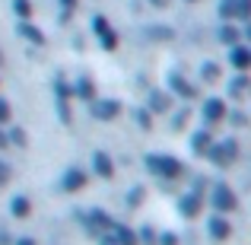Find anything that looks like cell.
I'll return each instance as SVG.
<instances>
[{"label": "cell", "mask_w": 251, "mask_h": 245, "mask_svg": "<svg viewBox=\"0 0 251 245\" xmlns=\"http://www.w3.org/2000/svg\"><path fill=\"white\" fill-rule=\"evenodd\" d=\"M147 169L153 172V175H159V178H178L181 175V163L175 160V156H166V153H153V156H147Z\"/></svg>", "instance_id": "cell-1"}, {"label": "cell", "mask_w": 251, "mask_h": 245, "mask_svg": "<svg viewBox=\"0 0 251 245\" xmlns=\"http://www.w3.org/2000/svg\"><path fill=\"white\" fill-rule=\"evenodd\" d=\"M207 156L213 160V165L223 169V165H229L235 156H239V143H235V140H213L210 150H207Z\"/></svg>", "instance_id": "cell-2"}, {"label": "cell", "mask_w": 251, "mask_h": 245, "mask_svg": "<svg viewBox=\"0 0 251 245\" xmlns=\"http://www.w3.org/2000/svg\"><path fill=\"white\" fill-rule=\"evenodd\" d=\"M210 204H213L216 214H232V210L239 207V197H235L232 188H226V185H216L213 194H210Z\"/></svg>", "instance_id": "cell-3"}, {"label": "cell", "mask_w": 251, "mask_h": 245, "mask_svg": "<svg viewBox=\"0 0 251 245\" xmlns=\"http://www.w3.org/2000/svg\"><path fill=\"white\" fill-rule=\"evenodd\" d=\"M92 32H96V38L102 42L105 51H115L118 48V32L108 26V19H105L102 13H96V16H92Z\"/></svg>", "instance_id": "cell-4"}, {"label": "cell", "mask_w": 251, "mask_h": 245, "mask_svg": "<svg viewBox=\"0 0 251 245\" xmlns=\"http://www.w3.org/2000/svg\"><path fill=\"white\" fill-rule=\"evenodd\" d=\"M220 16L223 19H251V0H220Z\"/></svg>", "instance_id": "cell-5"}, {"label": "cell", "mask_w": 251, "mask_h": 245, "mask_svg": "<svg viewBox=\"0 0 251 245\" xmlns=\"http://www.w3.org/2000/svg\"><path fill=\"white\" fill-rule=\"evenodd\" d=\"M118 115H121V102H115V99H92V118L111 121Z\"/></svg>", "instance_id": "cell-6"}, {"label": "cell", "mask_w": 251, "mask_h": 245, "mask_svg": "<svg viewBox=\"0 0 251 245\" xmlns=\"http://www.w3.org/2000/svg\"><path fill=\"white\" fill-rule=\"evenodd\" d=\"M207 233H210V239H213V242H226L229 236H232V223L226 220V214H216V217H210Z\"/></svg>", "instance_id": "cell-7"}, {"label": "cell", "mask_w": 251, "mask_h": 245, "mask_svg": "<svg viewBox=\"0 0 251 245\" xmlns=\"http://www.w3.org/2000/svg\"><path fill=\"white\" fill-rule=\"evenodd\" d=\"M226 118H229V109L223 99H207L203 102V121L207 124H223Z\"/></svg>", "instance_id": "cell-8"}, {"label": "cell", "mask_w": 251, "mask_h": 245, "mask_svg": "<svg viewBox=\"0 0 251 245\" xmlns=\"http://www.w3.org/2000/svg\"><path fill=\"white\" fill-rule=\"evenodd\" d=\"M203 210V197L197 194V191H191V194H184L181 201H178V214L184 217V220H194V217H201Z\"/></svg>", "instance_id": "cell-9"}, {"label": "cell", "mask_w": 251, "mask_h": 245, "mask_svg": "<svg viewBox=\"0 0 251 245\" xmlns=\"http://www.w3.org/2000/svg\"><path fill=\"white\" fill-rule=\"evenodd\" d=\"M92 169H96L99 178H111V175H115V163H111V156L102 153V150L92 153Z\"/></svg>", "instance_id": "cell-10"}, {"label": "cell", "mask_w": 251, "mask_h": 245, "mask_svg": "<svg viewBox=\"0 0 251 245\" xmlns=\"http://www.w3.org/2000/svg\"><path fill=\"white\" fill-rule=\"evenodd\" d=\"M86 188V172L76 169V165H70L67 172H64V191H83Z\"/></svg>", "instance_id": "cell-11"}, {"label": "cell", "mask_w": 251, "mask_h": 245, "mask_svg": "<svg viewBox=\"0 0 251 245\" xmlns=\"http://www.w3.org/2000/svg\"><path fill=\"white\" fill-rule=\"evenodd\" d=\"M111 229H115V242H118V245H140V239H137V233H134L130 226H124V223H115Z\"/></svg>", "instance_id": "cell-12"}, {"label": "cell", "mask_w": 251, "mask_h": 245, "mask_svg": "<svg viewBox=\"0 0 251 245\" xmlns=\"http://www.w3.org/2000/svg\"><path fill=\"white\" fill-rule=\"evenodd\" d=\"M169 92H178V96H184V99H194V96H197V89H194L188 80H184L181 74H172V89H169Z\"/></svg>", "instance_id": "cell-13"}, {"label": "cell", "mask_w": 251, "mask_h": 245, "mask_svg": "<svg viewBox=\"0 0 251 245\" xmlns=\"http://www.w3.org/2000/svg\"><path fill=\"white\" fill-rule=\"evenodd\" d=\"M229 61H232L235 70H248V67H251V48H242V45H235Z\"/></svg>", "instance_id": "cell-14"}, {"label": "cell", "mask_w": 251, "mask_h": 245, "mask_svg": "<svg viewBox=\"0 0 251 245\" xmlns=\"http://www.w3.org/2000/svg\"><path fill=\"white\" fill-rule=\"evenodd\" d=\"M10 214L16 217V220H25V217L32 214V201H29V197H23V194L13 197V201H10Z\"/></svg>", "instance_id": "cell-15"}, {"label": "cell", "mask_w": 251, "mask_h": 245, "mask_svg": "<svg viewBox=\"0 0 251 245\" xmlns=\"http://www.w3.org/2000/svg\"><path fill=\"white\" fill-rule=\"evenodd\" d=\"M89 226H92V229H99V233H105V229L115 226V220H111L105 210H89Z\"/></svg>", "instance_id": "cell-16"}, {"label": "cell", "mask_w": 251, "mask_h": 245, "mask_svg": "<svg viewBox=\"0 0 251 245\" xmlns=\"http://www.w3.org/2000/svg\"><path fill=\"white\" fill-rule=\"evenodd\" d=\"M210 143H213V137H210V131H197V134L191 137V150H194V153H201V156H207Z\"/></svg>", "instance_id": "cell-17"}, {"label": "cell", "mask_w": 251, "mask_h": 245, "mask_svg": "<svg viewBox=\"0 0 251 245\" xmlns=\"http://www.w3.org/2000/svg\"><path fill=\"white\" fill-rule=\"evenodd\" d=\"M229 92H232L235 99L248 96V92H251V80H248L245 74H239V77H235V80H232V86H229Z\"/></svg>", "instance_id": "cell-18"}, {"label": "cell", "mask_w": 251, "mask_h": 245, "mask_svg": "<svg viewBox=\"0 0 251 245\" xmlns=\"http://www.w3.org/2000/svg\"><path fill=\"white\" fill-rule=\"evenodd\" d=\"M19 35H25L32 45H45V35H42V29H35V26H29V23H19Z\"/></svg>", "instance_id": "cell-19"}, {"label": "cell", "mask_w": 251, "mask_h": 245, "mask_svg": "<svg viewBox=\"0 0 251 245\" xmlns=\"http://www.w3.org/2000/svg\"><path fill=\"white\" fill-rule=\"evenodd\" d=\"M220 77H223L220 64L207 61V64H203V67H201V80H203V83H216V80H220Z\"/></svg>", "instance_id": "cell-20"}, {"label": "cell", "mask_w": 251, "mask_h": 245, "mask_svg": "<svg viewBox=\"0 0 251 245\" xmlns=\"http://www.w3.org/2000/svg\"><path fill=\"white\" fill-rule=\"evenodd\" d=\"M239 38H242V32L235 29V26H223V29H220V42H226V45H235Z\"/></svg>", "instance_id": "cell-21"}, {"label": "cell", "mask_w": 251, "mask_h": 245, "mask_svg": "<svg viewBox=\"0 0 251 245\" xmlns=\"http://www.w3.org/2000/svg\"><path fill=\"white\" fill-rule=\"evenodd\" d=\"M76 92H80L83 99H89V102L96 99V89H92V80H89V77H83V80L76 83Z\"/></svg>", "instance_id": "cell-22"}, {"label": "cell", "mask_w": 251, "mask_h": 245, "mask_svg": "<svg viewBox=\"0 0 251 245\" xmlns=\"http://www.w3.org/2000/svg\"><path fill=\"white\" fill-rule=\"evenodd\" d=\"M13 10H16L19 19H29L32 16V3H29V0H13Z\"/></svg>", "instance_id": "cell-23"}, {"label": "cell", "mask_w": 251, "mask_h": 245, "mask_svg": "<svg viewBox=\"0 0 251 245\" xmlns=\"http://www.w3.org/2000/svg\"><path fill=\"white\" fill-rule=\"evenodd\" d=\"M150 105H153V111H166V109H169L166 92H153V96H150Z\"/></svg>", "instance_id": "cell-24"}, {"label": "cell", "mask_w": 251, "mask_h": 245, "mask_svg": "<svg viewBox=\"0 0 251 245\" xmlns=\"http://www.w3.org/2000/svg\"><path fill=\"white\" fill-rule=\"evenodd\" d=\"M137 239H140V245H156L159 236H156V229H140V233H137Z\"/></svg>", "instance_id": "cell-25"}, {"label": "cell", "mask_w": 251, "mask_h": 245, "mask_svg": "<svg viewBox=\"0 0 251 245\" xmlns=\"http://www.w3.org/2000/svg\"><path fill=\"white\" fill-rule=\"evenodd\" d=\"M6 140H13V143H19V147H25V143H29V140H25V131H23V128H16V131H10V137H6Z\"/></svg>", "instance_id": "cell-26"}, {"label": "cell", "mask_w": 251, "mask_h": 245, "mask_svg": "<svg viewBox=\"0 0 251 245\" xmlns=\"http://www.w3.org/2000/svg\"><path fill=\"white\" fill-rule=\"evenodd\" d=\"M140 201H143V188H134V191H130V197H127V204H130V207H137Z\"/></svg>", "instance_id": "cell-27"}, {"label": "cell", "mask_w": 251, "mask_h": 245, "mask_svg": "<svg viewBox=\"0 0 251 245\" xmlns=\"http://www.w3.org/2000/svg\"><path fill=\"white\" fill-rule=\"evenodd\" d=\"M156 245H178V236H175V233H162Z\"/></svg>", "instance_id": "cell-28"}, {"label": "cell", "mask_w": 251, "mask_h": 245, "mask_svg": "<svg viewBox=\"0 0 251 245\" xmlns=\"http://www.w3.org/2000/svg\"><path fill=\"white\" fill-rule=\"evenodd\" d=\"M3 121H10V102L0 99V124H3Z\"/></svg>", "instance_id": "cell-29"}, {"label": "cell", "mask_w": 251, "mask_h": 245, "mask_svg": "<svg viewBox=\"0 0 251 245\" xmlns=\"http://www.w3.org/2000/svg\"><path fill=\"white\" fill-rule=\"evenodd\" d=\"M6 182H10V165H6L3 160H0V188H3Z\"/></svg>", "instance_id": "cell-30"}, {"label": "cell", "mask_w": 251, "mask_h": 245, "mask_svg": "<svg viewBox=\"0 0 251 245\" xmlns=\"http://www.w3.org/2000/svg\"><path fill=\"white\" fill-rule=\"evenodd\" d=\"M13 245H35V239H32V236H23V239H13Z\"/></svg>", "instance_id": "cell-31"}, {"label": "cell", "mask_w": 251, "mask_h": 245, "mask_svg": "<svg viewBox=\"0 0 251 245\" xmlns=\"http://www.w3.org/2000/svg\"><path fill=\"white\" fill-rule=\"evenodd\" d=\"M140 124H143V128H150V124H153V118H150V111H140Z\"/></svg>", "instance_id": "cell-32"}, {"label": "cell", "mask_w": 251, "mask_h": 245, "mask_svg": "<svg viewBox=\"0 0 251 245\" xmlns=\"http://www.w3.org/2000/svg\"><path fill=\"white\" fill-rule=\"evenodd\" d=\"M76 3H80V0H61V6H64V10H74Z\"/></svg>", "instance_id": "cell-33"}, {"label": "cell", "mask_w": 251, "mask_h": 245, "mask_svg": "<svg viewBox=\"0 0 251 245\" xmlns=\"http://www.w3.org/2000/svg\"><path fill=\"white\" fill-rule=\"evenodd\" d=\"M6 143H10V140H6V134H3V131H0V150H3Z\"/></svg>", "instance_id": "cell-34"}, {"label": "cell", "mask_w": 251, "mask_h": 245, "mask_svg": "<svg viewBox=\"0 0 251 245\" xmlns=\"http://www.w3.org/2000/svg\"><path fill=\"white\" fill-rule=\"evenodd\" d=\"M245 38L251 42V19H248V26H245Z\"/></svg>", "instance_id": "cell-35"}, {"label": "cell", "mask_w": 251, "mask_h": 245, "mask_svg": "<svg viewBox=\"0 0 251 245\" xmlns=\"http://www.w3.org/2000/svg\"><path fill=\"white\" fill-rule=\"evenodd\" d=\"M102 245H118V242L115 239H102Z\"/></svg>", "instance_id": "cell-36"}, {"label": "cell", "mask_w": 251, "mask_h": 245, "mask_svg": "<svg viewBox=\"0 0 251 245\" xmlns=\"http://www.w3.org/2000/svg\"><path fill=\"white\" fill-rule=\"evenodd\" d=\"M153 3H156V6H166V0H153Z\"/></svg>", "instance_id": "cell-37"}, {"label": "cell", "mask_w": 251, "mask_h": 245, "mask_svg": "<svg viewBox=\"0 0 251 245\" xmlns=\"http://www.w3.org/2000/svg\"><path fill=\"white\" fill-rule=\"evenodd\" d=\"M0 64H3V54H0Z\"/></svg>", "instance_id": "cell-38"}, {"label": "cell", "mask_w": 251, "mask_h": 245, "mask_svg": "<svg viewBox=\"0 0 251 245\" xmlns=\"http://www.w3.org/2000/svg\"><path fill=\"white\" fill-rule=\"evenodd\" d=\"M188 3H194V0H188Z\"/></svg>", "instance_id": "cell-39"}]
</instances>
